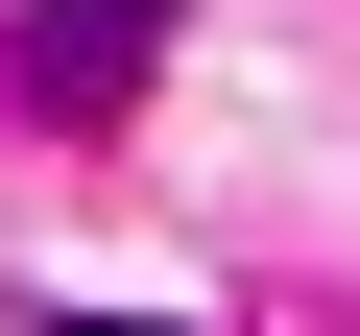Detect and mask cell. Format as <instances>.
Masks as SVG:
<instances>
[{"label": "cell", "instance_id": "6da1fadb", "mask_svg": "<svg viewBox=\"0 0 360 336\" xmlns=\"http://www.w3.org/2000/svg\"><path fill=\"white\" fill-rule=\"evenodd\" d=\"M25 120H144V72H168V0H25Z\"/></svg>", "mask_w": 360, "mask_h": 336}, {"label": "cell", "instance_id": "7a4b0ae2", "mask_svg": "<svg viewBox=\"0 0 360 336\" xmlns=\"http://www.w3.org/2000/svg\"><path fill=\"white\" fill-rule=\"evenodd\" d=\"M49 336H120V312H49Z\"/></svg>", "mask_w": 360, "mask_h": 336}]
</instances>
